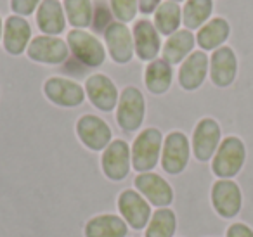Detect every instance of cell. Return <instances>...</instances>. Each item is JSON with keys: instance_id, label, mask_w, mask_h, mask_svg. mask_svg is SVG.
I'll return each mask as SVG.
<instances>
[{"instance_id": "1", "label": "cell", "mask_w": 253, "mask_h": 237, "mask_svg": "<svg viewBox=\"0 0 253 237\" xmlns=\"http://www.w3.org/2000/svg\"><path fill=\"white\" fill-rule=\"evenodd\" d=\"M163 135L158 128H146L135 137L132 144V166L139 173L153 171L162 158Z\"/></svg>"}, {"instance_id": "2", "label": "cell", "mask_w": 253, "mask_h": 237, "mask_svg": "<svg viewBox=\"0 0 253 237\" xmlns=\"http://www.w3.org/2000/svg\"><path fill=\"white\" fill-rule=\"evenodd\" d=\"M146 115V101L137 87H125L120 94L116 106V121L125 132H135L141 128Z\"/></svg>"}, {"instance_id": "3", "label": "cell", "mask_w": 253, "mask_h": 237, "mask_svg": "<svg viewBox=\"0 0 253 237\" xmlns=\"http://www.w3.org/2000/svg\"><path fill=\"white\" fill-rule=\"evenodd\" d=\"M246 149L238 137H227L220 142L211 161V171L218 178H232L245 164Z\"/></svg>"}, {"instance_id": "4", "label": "cell", "mask_w": 253, "mask_h": 237, "mask_svg": "<svg viewBox=\"0 0 253 237\" xmlns=\"http://www.w3.org/2000/svg\"><path fill=\"white\" fill-rule=\"evenodd\" d=\"M68 47L70 52L88 68H97L104 63L106 49L94 35L84 30H71L68 33Z\"/></svg>"}, {"instance_id": "5", "label": "cell", "mask_w": 253, "mask_h": 237, "mask_svg": "<svg viewBox=\"0 0 253 237\" xmlns=\"http://www.w3.org/2000/svg\"><path fill=\"white\" fill-rule=\"evenodd\" d=\"M118 209L126 225L134 230H142L151 220V204L134 189H126L118 196Z\"/></svg>"}, {"instance_id": "6", "label": "cell", "mask_w": 253, "mask_h": 237, "mask_svg": "<svg viewBox=\"0 0 253 237\" xmlns=\"http://www.w3.org/2000/svg\"><path fill=\"white\" fill-rule=\"evenodd\" d=\"M101 166L102 173L109 180L120 182L126 178L132 166V154L128 144L122 139L111 140V144L106 147L101 156Z\"/></svg>"}, {"instance_id": "7", "label": "cell", "mask_w": 253, "mask_h": 237, "mask_svg": "<svg viewBox=\"0 0 253 237\" xmlns=\"http://www.w3.org/2000/svg\"><path fill=\"white\" fill-rule=\"evenodd\" d=\"M191 146L189 139L182 132H170L165 137L162 149V166L167 173L177 175L186 170L189 163Z\"/></svg>"}, {"instance_id": "8", "label": "cell", "mask_w": 253, "mask_h": 237, "mask_svg": "<svg viewBox=\"0 0 253 237\" xmlns=\"http://www.w3.org/2000/svg\"><path fill=\"white\" fill-rule=\"evenodd\" d=\"M135 191L148 199V202L156 208H169L173 201V189L170 184L155 171L139 173L134 180Z\"/></svg>"}, {"instance_id": "9", "label": "cell", "mask_w": 253, "mask_h": 237, "mask_svg": "<svg viewBox=\"0 0 253 237\" xmlns=\"http://www.w3.org/2000/svg\"><path fill=\"white\" fill-rule=\"evenodd\" d=\"M43 94L61 108H77L85 101V88L80 83L63 77H52L43 83Z\"/></svg>"}, {"instance_id": "10", "label": "cell", "mask_w": 253, "mask_h": 237, "mask_svg": "<svg viewBox=\"0 0 253 237\" xmlns=\"http://www.w3.org/2000/svg\"><path fill=\"white\" fill-rule=\"evenodd\" d=\"M77 135L85 147L90 151H104L111 144V128L102 118L85 115L77 121Z\"/></svg>"}, {"instance_id": "11", "label": "cell", "mask_w": 253, "mask_h": 237, "mask_svg": "<svg viewBox=\"0 0 253 237\" xmlns=\"http://www.w3.org/2000/svg\"><path fill=\"white\" fill-rule=\"evenodd\" d=\"M26 54L32 61L40 64H61L70 56V47L64 40L57 37H35L30 42Z\"/></svg>"}, {"instance_id": "12", "label": "cell", "mask_w": 253, "mask_h": 237, "mask_svg": "<svg viewBox=\"0 0 253 237\" xmlns=\"http://www.w3.org/2000/svg\"><path fill=\"white\" fill-rule=\"evenodd\" d=\"M104 42L109 50V56L115 63L126 64L134 57V35L125 23H109L104 30Z\"/></svg>"}, {"instance_id": "13", "label": "cell", "mask_w": 253, "mask_h": 237, "mask_svg": "<svg viewBox=\"0 0 253 237\" xmlns=\"http://www.w3.org/2000/svg\"><path fill=\"white\" fill-rule=\"evenodd\" d=\"M211 204L222 218H234L243 204L241 189L231 178H220L211 187Z\"/></svg>"}, {"instance_id": "14", "label": "cell", "mask_w": 253, "mask_h": 237, "mask_svg": "<svg viewBox=\"0 0 253 237\" xmlns=\"http://www.w3.org/2000/svg\"><path fill=\"white\" fill-rule=\"evenodd\" d=\"M85 94H87L88 101L92 102V106H95L97 109L104 113H109L118 106V88L116 85L109 80L106 75L95 73L90 75L85 81Z\"/></svg>"}, {"instance_id": "15", "label": "cell", "mask_w": 253, "mask_h": 237, "mask_svg": "<svg viewBox=\"0 0 253 237\" xmlns=\"http://www.w3.org/2000/svg\"><path fill=\"white\" fill-rule=\"evenodd\" d=\"M220 146V126L215 119L203 118L198 121L193 133V153L198 161H208Z\"/></svg>"}, {"instance_id": "16", "label": "cell", "mask_w": 253, "mask_h": 237, "mask_svg": "<svg viewBox=\"0 0 253 237\" xmlns=\"http://www.w3.org/2000/svg\"><path fill=\"white\" fill-rule=\"evenodd\" d=\"M134 35V49L135 54L141 61H151L156 59L160 52H162V40H160V33L155 28L151 21L148 19H141L134 25L132 30Z\"/></svg>"}, {"instance_id": "17", "label": "cell", "mask_w": 253, "mask_h": 237, "mask_svg": "<svg viewBox=\"0 0 253 237\" xmlns=\"http://www.w3.org/2000/svg\"><path fill=\"white\" fill-rule=\"evenodd\" d=\"M208 66H210V59L203 50H194L193 54L184 59L179 70V83L184 90L193 92L203 85L205 78L208 73Z\"/></svg>"}, {"instance_id": "18", "label": "cell", "mask_w": 253, "mask_h": 237, "mask_svg": "<svg viewBox=\"0 0 253 237\" xmlns=\"http://www.w3.org/2000/svg\"><path fill=\"white\" fill-rule=\"evenodd\" d=\"M238 73V59L231 47H218L210 57V78L213 85L224 88L234 81Z\"/></svg>"}, {"instance_id": "19", "label": "cell", "mask_w": 253, "mask_h": 237, "mask_svg": "<svg viewBox=\"0 0 253 237\" xmlns=\"http://www.w3.org/2000/svg\"><path fill=\"white\" fill-rule=\"evenodd\" d=\"M30 39H32V28L26 19H23L21 16H9L5 19L2 42L4 49L11 56H19L25 52L30 45Z\"/></svg>"}, {"instance_id": "20", "label": "cell", "mask_w": 253, "mask_h": 237, "mask_svg": "<svg viewBox=\"0 0 253 237\" xmlns=\"http://www.w3.org/2000/svg\"><path fill=\"white\" fill-rule=\"evenodd\" d=\"M37 25L43 35L57 37L66 28L63 5L57 0H42L37 9Z\"/></svg>"}, {"instance_id": "21", "label": "cell", "mask_w": 253, "mask_h": 237, "mask_svg": "<svg viewBox=\"0 0 253 237\" xmlns=\"http://www.w3.org/2000/svg\"><path fill=\"white\" fill-rule=\"evenodd\" d=\"M126 232H128L126 222L113 213L92 216L84 227L85 237H125Z\"/></svg>"}, {"instance_id": "22", "label": "cell", "mask_w": 253, "mask_h": 237, "mask_svg": "<svg viewBox=\"0 0 253 237\" xmlns=\"http://www.w3.org/2000/svg\"><path fill=\"white\" fill-rule=\"evenodd\" d=\"M196 39L189 30H179L167 39L165 45L162 47V59L172 66V64L184 63L189 54H193Z\"/></svg>"}, {"instance_id": "23", "label": "cell", "mask_w": 253, "mask_h": 237, "mask_svg": "<svg viewBox=\"0 0 253 237\" xmlns=\"http://www.w3.org/2000/svg\"><path fill=\"white\" fill-rule=\"evenodd\" d=\"M173 71L167 61L155 59L146 66L144 71V83L151 94H165L172 85Z\"/></svg>"}, {"instance_id": "24", "label": "cell", "mask_w": 253, "mask_h": 237, "mask_svg": "<svg viewBox=\"0 0 253 237\" xmlns=\"http://www.w3.org/2000/svg\"><path fill=\"white\" fill-rule=\"evenodd\" d=\"M229 33H231L229 23L222 18H213L200 28L196 42L203 50H217L227 40Z\"/></svg>"}, {"instance_id": "25", "label": "cell", "mask_w": 253, "mask_h": 237, "mask_svg": "<svg viewBox=\"0 0 253 237\" xmlns=\"http://www.w3.org/2000/svg\"><path fill=\"white\" fill-rule=\"evenodd\" d=\"M180 23H182V11L177 2L167 0V2H162L160 7L155 11L153 25L162 35H173L175 32H179Z\"/></svg>"}, {"instance_id": "26", "label": "cell", "mask_w": 253, "mask_h": 237, "mask_svg": "<svg viewBox=\"0 0 253 237\" xmlns=\"http://www.w3.org/2000/svg\"><path fill=\"white\" fill-rule=\"evenodd\" d=\"M213 11L211 0H186V5L182 9V23L189 30H200L207 25L208 18Z\"/></svg>"}, {"instance_id": "27", "label": "cell", "mask_w": 253, "mask_h": 237, "mask_svg": "<svg viewBox=\"0 0 253 237\" xmlns=\"http://www.w3.org/2000/svg\"><path fill=\"white\" fill-rule=\"evenodd\" d=\"M177 230V216L170 208H158L153 211L146 227V237H173Z\"/></svg>"}, {"instance_id": "28", "label": "cell", "mask_w": 253, "mask_h": 237, "mask_svg": "<svg viewBox=\"0 0 253 237\" xmlns=\"http://www.w3.org/2000/svg\"><path fill=\"white\" fill-rule=\"evenodd\" d=\"M64 11L68 16V23L75 30H84L92 25V4L90 0H64Z\"/></svg>"}, {"instance_id": "29", "label": "cell", "mask_w": 253, "mask_h": 237, "mask_svg": "<svg viewBox=\"0 0 253 237\" xmlns=\"http://www.w3.org/2000/svg\"><path fill=\"white\" fill-rule=\"evenodd\" d=\"M111 9L120 23H128L135 18L139 2L137 0H111Z\"/></svg>"}, {"instance_id": "30", "label": "cell", "mask_w": 253, "mask_h": 237, "mask_svg": "<svg viewBox=\"0 0 253 237\" xmlns=\"http://www.w3.org/2000/svg\"><path fill=\"white\" fill-rule=\"evenodd\" d=\"M42 0H11L12 11L18 16H30L39 9Z\"/></svg>"}, {"instance_id": "31", "label": "cell", "mask_w": 253, "mask_h": 237, "mask_svg": "<svg viewBox=\"0 0 253 237\" xmlns=\"http://www.w3.org/2000/svg\"><path fill=\"white\" fill-rule=\"evenodd\" d=\"M225 237H253V230L246 223H232L225 232Z\"/></svg>"}, {"instance_id": "32", "label": "cell", "mask_w": 253, "mask_h": 237, "mask_svg": "<svg viewBox=\"0 0 253 237\" xmlns=\"http://www.w3.org/2000/svg\"><path fill=\"white\" fill-rule=\"evenodd\" d=\"M109 12L104 7L95 9V19H94V28L95 30H106L109 26Z\"/></svg>"}, {"instance_id": "33", "label": "cell", "mask_w": 253, "mask_h": 237, "mask_svg": "<svg viewBox=\"0 0 253 237\" xmlns=\"http://www.w3.org/2000/svg\"><path fill=\"white\" fill-rule=\"evenodd\" d=\"M162 0H139V11L142 14H151L160 7Z\"/></svg>"}, {"instance_id": "34", "label": "cell", "mask_w": 253, "mask_h": 237, "mask_svg": "<svg viewBox=\"0 0 253 237\" xmlns=\"http://www.w3.org/2000/svg\"><path fill=\"white\" fill-rule=\"evenodd\" d=\"M2 35H4V28H2V19H0V39H2Z\"/></svg>"}, {"instance_id": "35", "label": "cell", "mask_w": 253, "mask_h": 237, "mask_svg": "<svg viewBox=\"0 0 253 237\" xmlns=\"http://www.w3.org/2000/svg\"><path fill=\"white\" fill-rule=\"evenodd\" d=\"M172 2H177V4H179V2H182V0H172Z\"/></svg>"}]
</instances>
